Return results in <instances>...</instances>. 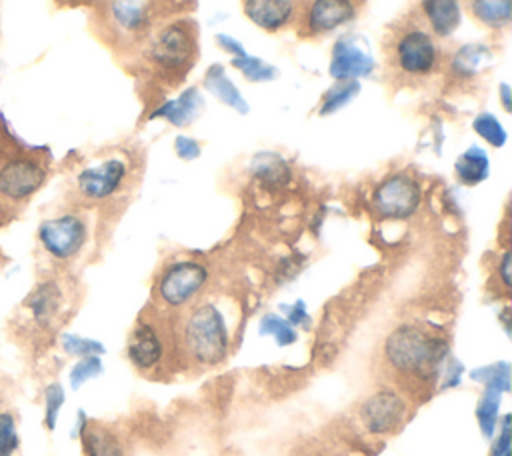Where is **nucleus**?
I'll use <instances>...</instances> for the list:
<instances>
[{
    "instance_id": "nucleus-42",
    "label": "nucleus",
    "mask_w": 512,
    "mask_h": 456,
    "mask_svg": "<svg viewBox=\"0 0 512 456\" xmlns=\"http://www.w3.org/2000/svg\"><path fill=\"white\" fill-rule=\"evenodd\" d=\"M4 216H6V206H2V204H0V220H2Z\"/></svg>"
},
{
    "instance_id": "nucleus-5",
    "label": "nucleus",
    "mask_w": 512,
    "mask_h": 456,
    "mask_svg": "<svg viewBox=\"0 0 512 456\" xmlns=\"http://www.w3.org/2000/svg\"><path fill=\"white\" fill-rule=\"evenodd\" d=\"M198 52L196 30L186 20H176L150 38L146 48L148 62L162 74H182L194 64Z\"/></svg>"
},
{
    "instance_id": "nucleus-6",
    "label": "nucleus",
    "mask_w": 512,
    "mask_h": 456,
    "mask_svg": "<svg viewBox=\"0 0 512 456\" xmlns=\"http://www.w3.org/2000/svg\"><path fill=\"white\" fill-rule=\"evenodd\" d=\"M370 204L382 220H408L422 204V186L412 174L394 172L376 184Z\"/></svg>"
},
{
    "instance_id": "nucleus-18",
    "label": "nucleus",
    "mask_w": 512,
    "mask_h": 456,
    "mask_svg": "<svg viewBox=\"0 0 512 456\" xmlns=\"http://www.w3.org/2000/svg\"><path fill=\"white\" fill-rule=\"evenodd\" d=\"M494 60L486 44H462L450 58V72L456 78H476Z\"/></svg>"
},
{
    "instance_id": "nucleus-30",
    "label": "nucleus",
    "mask_w": 512,
    "mask_h": 456,
    "mask_svg": "<svg viewBox=\"0 0 512 456\" xmlns=\"http://www.w3.org/2000/svg\"><path fill=\"white\" fill-rule=\"evenodd\" d=\"M232 66L236 70L242 72V76L250 82H270L276 76V68L272 64H268L262 58L250 56L248 52L242 56H234L232 58Z\"/></svg>"
},
{
    "instance_id": "nucleus-40",
    "label": "nucleus",
    "mask_w": 512,
    "mask_h": 456,
    "mask_svg": "<svg viewBox=\"0 0 512 456\" xmlns=\"http://www.w3.org/2000/svg\"><path fill=\"white\" fill-rule=\"evenodd\" d=\"M216 42H218V46H220L224 52L232 54V58H234V56H242V54H246L244 46H242L236 38H232V36L218 34V36H216Z\"/></svg>"
},
{
    "instance_id": "nucleus-4",
    "label": "nucleus",
    "mask_w": 512,
    "mask_h": 456,
    "mask_svg": "<svg viewBox=\"0 0 512 456\" xmlns=\"http://www.w3.org/2000/svg\"><path fill=\"white\" fill-rule=\"evenodd\" d=\"M182 346L200 366H216L226 360L230 334L226 318L216 304H200L182 322Z\"/></svg>"
},
{
    "instance_id": "nucleus-26",
    "label": "nucleus",
    "mask_w": 512,
    "mask_h": 456,
    "mask_svg": "<svg viewBox=\"0 0 512 456\" xmlns=\"http://www.w3.org/2000/svg\"><path fill=\"white\" fill-rule=\"evenodd\" d=\"M358 92H360L358 80H334V84L324 92L318 112L322 116L334 114L336 110L346 106Z\"/></svg>"
},
{
    "instance_id": "nucleus-2",
    "label": "nucleus",
    "mask_w": 512,
    "mask_h": 456,
    "mask_svg": "<svg viewBox=\"0 0 512 456\" xmlns=\"http://www.w3.org/2000/svg\"><path fill=\"white\" fill-rule=\"evenodd\" d=\"M448 356L450 348L446 340L414 324L396 326L384 340L386 362L404 376L434 380L440 376Z\"/></svg>"
},
{
    "instance_id": "nucleus-25",
    "label": "nucleus",
    "mask_w": 512,
    "mask_h": 456,
    "mask_svg": "<svg viewBox=\"0 0 512 456\" xmlns=\"http://www.w3.org/2000/svg\"><path fill=\"white\" fill-rule=\"evenodd\" d=\"M502 394L496 388H486L478 406H476V420L486 438H494L496 426H498V412H500V402Z\"/></svg>"
},
{
    "instance_id": "nucleus-23",
    "label": "nucleus",
    "mask_w": 512,
    "mask_h": 456,
    "mask_svg": "<svg viewBox=\"0 0 512 456\" xmlns=\"http://www.w3.org/2000/svg\"><path fill=\"white\" fill-rule=\"evenodd\" d=\"M86 456H124L120 440L102 426H90L80 432Z\"/></svg>"
},
{
    "instance_id": "nucleus-43",
    "label": "nucleus",
    "mask_w": 512,
    "mask_h": 456,
    "mask_svg": "<svg viewBox=\"0 0 512 456\" xmlns=\"http://www.w3.org/2000/svg\"><path fill=\"white\" fill-rule=\"evenodd\" d=\"M502 456H510V452H508V454H502Z\"/></svg>"
},
{
    "instance_id": "nucleus-3",
    "label": "nucleus",
    "mask_w": 512,
    "mask_h": 456,
    "mask_svg": "<svg viewBox=\"0 0 512 456\" xmlns=\"http://www.w3.org/2000/svg\"><path fill=\"white\" fill-rule=\"evenodd\" d=\"M386 60L400 78H428L442 66V48L418 18H410L390 32Z\"/></svg>"
},
{
    "instance_id": "nucleus-38",
    "label": "nucleus",
    "mask_w": 512,
    "mask_h": 456,
    "mask_svg": "<svg viewBox=\"0 0 512 456\" xmlns=\"http://www.w3.org/2000/svg\"><path fill=\"white\" fill-rule=\"evenodd\" d=\"M282 310H286V320L292 326H310V316L302 300H296L292 306H282Z\"/></svg>"
},
{
    "instance_id": "nucleus-19",
    "label": "nucleus",
    "mask_w": 512,
    "mask_h": 456,
    "mask_svg": "<svg viewBox=\"0 0 512 456\" xmlns=\"http://www.w3.org/2000/svg\"><path fill=\"white\" fill-rule=\"evenodd\" d=\"M204 88L216 96L220 102H224L226 106L234 108L240 114L248 112V102L244 100V96L240 94V90L236 88V84L230 80V76L224 72L222 64H212L206 74H204Z\"/></svg>"
},
{
    "instance_id": "nucleus-17",
    "label": "nucleus",
    "mask_w": 512,
    "mask_h": 456,
    "mask_svg": "<svg viewBox=\"0 0 512 456\" xmlns=\"http://www.w3.org/2000/svg\"><path fill=\"white\" fill-rule=\"evenodd\" d=\"M202 106H204V100L200 90L196 86H190L178 98L166 100L162 106H158L150 114V118H162L176 128H184L200 114Z\"/></svg>"
},
{
    "instance_id": "nucleus-8",
    "label": "nucleus",
    "mask_w": 512,
    "mask_h": 456,
    "mask_svg": "<svg viewBox=\"0 0 512 456\" xmlns=\"http://www.w3.org/2000/svg\"><path fill=\"white\" fill-rule=\"evenodd\" d=\"M208 268L192 258L168 264L156 282V294L168 308H182L190 304L208 282Z\"/></svg>"
},
{
    "instance_id": "nucleus-14",
    "label": "nucleus",
    "mask_w": 512,
    "mask_h": 456,
    "mask_svg": "<svg viewBox=\"0 0 512 456\" xmlns=\"http://www.w3.org/2000/svg\"><path fill=\"white\" fill-rule=\"evenodd\" d=\"M242 10L254 26L266 32H280L294 24L298 4L296 0H242Z\"/></svg>"
},
{
    "instance_id": "nucleus-20",
    "label": "nucleus",
    "mask_w": 512,
    "mask_h": 456,
    "mask_svg": "<svg viewBox=\"0 0 512 456\" xmlns=\"http://www.w3.org/2000/svg\"><path fill=\"white\" fill-rule=\"evenodd\" d=\"M454 174L460 184L476 186L484 182L490 174V160L484 148L470 146L454 162Z\"/></svg>"
},
{
    "instance_id": "nucleus-10",
    "label": "nucleus",
    "mask_w": 512,
    "mask_h": 456,
    "mask_svg": "<svg viewBox=\"0 0 512 456\" xmlns=\"http://www.w3.org/2000/svg\"><path fill=\"white\" fill-rule=\"evenodd\" d=\"M128 176V164L118 158L110 156L100 160L98 164L86 166L76 174L74 186L82 200L86 202H104L120 192Z\"/></svg>"
},
{
    "instance_id": "nucleus-29",
    "label": "nucleus",
    "mask_w": 512,
    "mask_h": 456,
    "mask_svg": "<svg viewBox=\"0 0 512 456\" xmlns=\"http://www.w3.org/2000/svg\"><path fill=\"white\" fill-rule=\"evenodd\" d=\"M470 378L474 382H482L484 388H496V390L506 394L510 390V364L508 362H496V364L474 368L470 372Z\"/></svg>"
},
{
    "instance_id": "nucleus-24",
    "label": "nucleus",
    "mask_w": 512,
    "mask_h": 456,
    "mask_svg": "<svg viewBox=\"0 0 512 456\" xmlns=\"http://www.w3.org/2000/svg\"><path fill=\"white\" fill-rule=\"evenodd\" d=\"M110 14L114 24L128 34L140 32L146 24V14L138 0H112Z\"/></svg>"
},
{
    "instance_id": "nucleus-41",
    "label": "nucleus",
    "mask_w": 512,
    "mask_h": 456,
    "mask_svg": "<svg viewBox=\"0 0 512 456\" xmlns=\"http://www.w3.org/2000/svg\"><path fill=\"white\" fill-rule=\"evenodd\" d=\"M510 86L506 84V82H502L500 84V100H502V106H504V110L506 112H510V108H512V104H510Z\"/></svg>"
},
{
    "instance_id": "nucleus-32",
    "label": "nucleus",
    "mask_w": 512,
    "mask_h": 456,
    "mask_svg": "<svg viewBox=\"0 0 512 456\" xmlns=\"http://www.w3.org/2000/svg\"><path fill=\"white\" fill-rule=\"evenodd\" d=\"M102 370H104V364H102L100 356H84V358H80L72 366V370H70V386H72V390H78L88 380L100 376Z\"/></svg>"
},
{
    "instance_id": "nucleus-1",
    "label": "nucleus",
    "mask_w": 512,
    "mask_h": 456,
    "mask_svg": "<svg viewBox=\"0 0 512 456\" xmlns=\"http://www.w3.org/2000/svg\"><path fill=\"white\" fill-rule=\"evenodd\" d=\"M48 154L22 142L0 114V204L18 206L28 202L48 180Z\"/></svg>"
},
{
    "instance_id": "nucleus-9",
    "label": "nucleus",
    "mask_w": 512,
    "mask_h": 456,
    "mask_svg": "<svg viewBox=\"0 0 512 456\" xmlns=\"http://www.w3.org/2000/svg\"><path fill=\"white\" fill-rule=\"evenodd\" d=\"M358 16V0H302L296 10V28L304 38H322L350 24Z\"/></svg>"
},
{
    "instance_id": "nucleus-39",
    "label": "nucleus",
    "mask_w": 512,
    "mask_h": 456,
    "mask_svg": "<svg viewBox=\"0 0 512 456\" xmlns=\"http://www.w3.org/2000/svg\"><path fill=\"white\" fill-rule=\"evenodd\" d=\"M510 452V414H504L500 434L496 436V444L492 448V456H502Z\"/></svg>"
},
{
    "instance_id": "nucleus-7",
    "label": "nucleus",
    "mask_w": 512,
    "mask_h": 456,
    "mask_svg": "<svg viewBox=\"0 0 512 456\" xmlns=\"http://www.w3.org/2000/svg\"><path fill=\"white\" fill-rule=\"evenodd\" d=\"M38 244L46 256L56 262L76 258L88 242V224L76 212H62L40 222L36 232Z\"/></svg>"
},
{
    "instance_id": "nucleus-27",
    "label": "nucleus",
    "mask_w": 512,
    "mask_h": 456,
    "mask_svg": "<svg viewBox=\"0 0 512 456\" xmlns=\"http://www.w3.org/2000/svg\"><path fill=\"white\" fill-rule=\"evenodd\" d=\"M258 334L260 336H272L278 346H290V344H294L298 340L296 328L286 318H282V316H278L274 312L264 314L260 318Z\"/></svg>"
},
{
    "instance_id": "nucleus-22",
    "label": "nucleus",
    "mask_w": 512,
    "mask_h": 456,
    "mask_svg": "<svg viewBox=\"0 0 512 456\" xmlns=\"http://www.w3.org/2000/svg\"><path fill=\"white\" fill-rule=\"evenodd\" d=\"M250 172L268 186H284L290 180L288 162L274 152H260L252 158Z\"/></svg>"
},
{
    "instance_id": "nucleus-13",
    "label": "nucleus",
    "mask_w": 512,
    "mask_h": 456,
    "mask_svg": "<svg viewBox=\"0 0 512 456\" xmlns=\"http://www.w3.org/2000/svg\"><path fill=\"white\" fill-rule=\"evenodd\" d=\"M426 30L436 40L450 38L462 22V2L460 0H420L418 16Z\"/></svg>"
},
{
    "instance_id": "nucleus-15",
    "label": "nucleus",
    "mask_w": 512,
    "mask_h": 456,
    "mask_svg": "<svg viewBox=\"0 0 512 456\" xmlns=\"http://www.w3.org/2000/svg\"><path fill=\"white\" fill-rule=\"evenodd\" d=\"M164 354V344L158 334V330L142 322L132 330V336L128 340V358L138 370H152L160 364Z\"/></svg>"
},
{
    "instance_id": "nucleus-12",
    "label": "nucleus",
    "mask_w": 512,
    "mask_h": 456,
    "mask_svg": "<svg viewBox=\"0 0 512 456\" xmlns=\"http://www.w3.org/2000/svg\"><path fill=\"white\" fill-rule=\"evenodd\" d=\"M376 68L374 58L352 36H340L330 54L328 72L334 80H358Z\"/></svg>"
},
{
    "instance_id": "nucleus-11",
    "label": "nucleus",
    "mask_w": 512,
    "mask_h": 456,
    "mask_svg": "<svg viewBox=\"0 0 512 456\" xmlns=\"http://www.w3.org/2000/svg\"><path fill=\"white\" fill-rule=\"evenodd\" d=\"M406 400L392 388H380L360 406V420L370 434H390L398 430L406 418Z\"/></svg>"
},
{
    "instance_id": "nucleus-35",
    "label": "nucleus",
    "mask_w": 512,
    "mask_h": 456,
    "mask_svg": "<svg viewBox=\"0 0 512 456\" xmlns=\"http://www.w3.org/2000/svg\"><path fill=\"white\" fill-rule=\"evenodd\" d=\"M462 374H464V366L456 358L448 356L444 366H442V370H440V376H438V378H442V388L458 386Z\"/></svg>"
},
{
    "instance_id": "nucleus-33",
    "label": "nucleus",
    "mask_w": 512,
    "mask_h": 456,
    "mask_svg": "<svg viewBox=\"0 0 512 456\" xmlns=\"http://www.w3.org/2000/svg\"><path fill=\"white\" fill-rule=\"evenodd\" d=\"M64 400H66L64 388L58 382H52L44 388V426L48 430L56 428L58 414H60V408H62Z\"/></svg>"
},
{
    "instance_id": "nucleus-34",
    "label": "nucleus",
    "mask_w": 512,
    "mask_h": 456,
    "mask_svg": "<svg viewBox=\"0 0 512 456\" xmlns=\"http://www.w3.org/2000/svg\"><path fill=\"white\" fill-rule=\"evenodd\" d=\"M20 438L16 430V418L10 410H0V456H14Z\"/></svg>"
},
{
    "instance_id": "nucleus-31",
    "label": "nucleus",
    "mask_w": 512,
    "mask_h": 456,
    "mask_svg": "<svg viewBox=\"0 0 512 456\" xmlns=\"http://www.w3.org/2000/svg\"><path fill=\"white\" fill-rule=\"evenodd\" d=\"M60 344L64 348L66 354L70 356H78V358H84V356H102L106 350L102 346V342L98 340H92V338H84V336H78V334H62L60 338Z\"/></svg>"
},
{
    "instance_id": "nucleus-28",
    "label": "nucleus",
    "mask_w": 512,
    "mask_h": 456,
    "mask_svg": "<svg viewBox=\"0 0 512 456\" xmlns=\"http://www.w3.org/2000/svg\"><path fill=\"white\" fill-rule=\"evenodd\" d=\"M472 130L490 146L494 148H502L508 140V132L502 126V122L492 114V112H480L474 116L472 120Z\"/></svg>"
},
{
    "instance_id": "nucleus-36",
    "label": "nucleus",
    "mask_w": 512,
    "mask_h": 456,
    "mask_svg": "<svg viewBox=\"0 0 512 456\" xmlns=\"http://www.w3.org/2000/svg\"><path fill=\"white\" fill-rule=\"evenodd\" d=\"M496 276H498V282L502 286L504 292H510V286H512V252L510 248H506L496 264Z\"/></svg>"
},
{
    "instance_id": "nucleus-16",
    "label": "nucleus",
    "mask_w": 512,
    "mask_h": 456,
    "mask_svg": "<svg viewBox=\"0 0 512 456\" xmlns=\"http://www.w3.org/2000/svg\"><path fill=\"white\" fill-rule=\"evenodd\" d=\"M62 288L54 278H46L38 282L28 298L24 300V308L30 312L32 320L38 326H48L60 312L62 306Z\"/></svg>"
},
{
    "instance_id": "nucleus-37",
    "label": "nucleus",
    "mask_w": 512,
    "mask_h": 456,
    "mask_svg": "<svg viewBox=\"0 0 512 456\" xmlns=\"http://www.w3.org/2000/svg\"><path fill=\"white\" fill-rule=\"evenodd\" d=\"M174 150L182 160H196L202 152L198 140L190 138V136H176L174 140Z\"/></svg>"
},
{
    "instance_id": "nucleus-21",
    "label": "nucleus",
    "mask_w": 512,
    "mask_h": 456,
    "mask_svg": "<svg viewBox=\"0 0 512 456\" xmlns=\"http://www.w3.org/2000/svg\"><path fill=\"white\" fill-rule=\"evenodd\" d=\"M466 8L478 24L490 30H504L510 26L512 0H466Z\"/></svg>"
}]
</instances>
